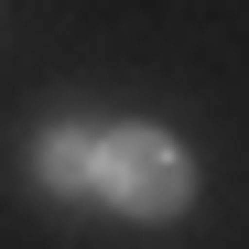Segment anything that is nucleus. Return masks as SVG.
I'll use <instances>...</instances> for the list:
<instances>
[{
  "label": "nucleus",
  "instance_id": "1",
  "mask_svg": "<svg viewBox=\"0 0 249 249\" xmlns=\"http://www.w3.org/2000/svg\"><path fill=\"white\" fill-rule=\"evenodd\" d=\"M98 184H108V206H130V217H174V206L195 195V162L162 130H108L98 141Z\"/></svg>",
  "mask_w": 249,
  "mask_h": 249
},
{
  "label": "nucleus",
  "instance_id": "2",
  "mask_svg": "<svg viewBox=\"0 0 249 249\" xmlns=\"http://www.w3.org/2000/svg\"><path fill=\"white\" fill-rule=\"evenodd\" d=\"M33 162H44V184H54V195L98 184V141H87V130H44V152H33Z\"/></svg>",
  "mask_w": 249,
  "mask_h": 249
}]
</instances>
